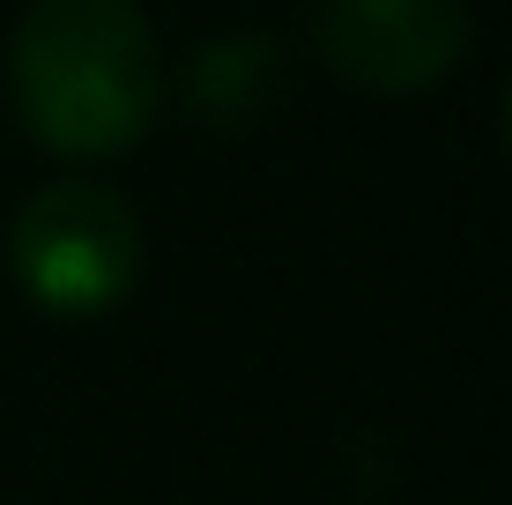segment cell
Instances as JSON below:
<instances>
[{
  "label": "cell",
  "instance_id": "cell-3",
  "mask_svg": "<svg viewBox=\"0 0 512 505\" xmlns=\"http://www.w3.org/2000/svg\"><path fill=\"white\" fill-rule=\"evenodd\" d=\"M468 0H305V38L349 90L409 97L431 90L468 52Z\"/></svg>",
  "mask_w": 512,
  "mask_h": 505
},
{
  "label": "cell",
  "instance_id": "cell-4",
  "mask_svg": "<svg viewBox=\"0 0 512 505\" xmlns=\"http://www.w3.org/2000/svg\"><path fill=\"white\" fill-rule=\"evenodd\" d=\"M505 142H512V82H505Z\"/></svg>",
  "mask_w": 512,
  "mask_h": 505
},
{
  "label": "cell",
  "instance_id": "cell-1",
  "mask_svg": "<svg viewBox=\"0 0 512 505\" xmlns=\"http://www.w3.org/2000/svg\"><path fill=\"white\" fill-rule=\"evenodd\" d=\"M8 90L52 156H119L156 127L164 52L134 0H30L8 38Z\"/></svg>",
  "mask_w": 512,
  "mask_h": 505
},
{
  "label": "cell",
  "instance_id": "cell-2",
  "mask_svg": "<svg viewBox=\"0 0 512 505\" xmlns=\"http://www.w3.org/2000/svg\"><path fill=\"white\" fill-rule=\"evenodd\" d=\"M8 275L52 320H97L141 275V223L97 179H52L8 223Z\"/></svg>",
  "mask_w": 512,
  "mask_h": 505
}]
</instances>
